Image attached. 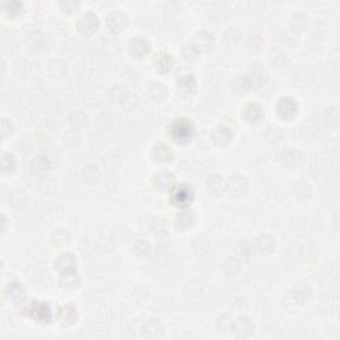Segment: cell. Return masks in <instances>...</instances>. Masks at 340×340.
<instances>
[{"label": "cell", "mask_w": 340, "mask_h": 340, "mask_svg": "<svg viewBox=\"0 0 340 340\" xmlns=\"http://www.w3.org/2000/svg\"><path fill=\"white\" fill-rule=\"evenodd\" d=\"M172 201L174 205L180 206V207L188 206L193 201V189H190L186 185L177 188L172 194Z\"/></svg>", "instance_id": "obj_11"}, {"label": "cell", "mask_w": 340, "mask_h": 340, "mask_svg": "<svg viewBox=\"0 0 340 340\" xmlns=\"http://www.w3.org/2000/svg\"><path fill=\"white\" fill-rule=\"evenodd\" d=\"M237 250H238V254L247 255V257H249V255H251L253 253H254L255 245H251V243H249L247 241L241 242V243L238 245Z\"/></svg>", "instance_id": "obj_41"}, {"label": "cell", "mask_w": 340, "mask_h": 340, "mask_svg": "<svg viewBox=\"0 0 340 340\" xmlns=\"http://www.w3.org/2000/svg\"><path fill=\"white\" fill-rule=\"evenodd\" d=\"M180 52L185 62L188 63H196L200 58V51L194 44H184L181 47Z\"/></svg>", "instance_id": "obj_26"}, {"label": "cell", "mask_w": 340, "mask_h": 340, "mask_svg": "<svg viewBox=\"0 0 340 340\" xmlns=\"http://www.w3.org/2000/svg\"><path fill=\"white\" fill-rule=\"evenodd\" d=\"M149 93H150V97L157 103H162L168 97V89H166V86L162 82H153V84H150Z\"/></svg>", "instance_id": "obj_25"}, {"label": "cell", "mask_w": 340, "mask_h": 340, "mask_svg": "<svg viewBox=\"0 0 340 340\" xmlns=\"http://www.w3.org/2000/svg\"><path fill=\"white\" fill-rule=\"evenodd\" d=\"M16 169V158L11 153H4L1 156V172L4 174H9V173L15 172Z\"/></svg>", "instance_id": "obj_29"}, {"label": "cell", "mask_w": 340, "mask_h": 340, "mask_svg": "<svg viewBox=\"0 0 340 340\" xmlns=\"http://www.w3.org/2000/svg\"><path fill=\"white\" fill-rule=\"evenodd\" d=\"M50 69L51 76L54 78H63L66 76V66H64V63L63 62H59V60L51 62Z\"/></svg>", "instance_id": "obj_34"}, {"label": "cell", "mask_w": 340, "mask_h": 340, "mask_svg": "<svg viewBox=\"0 0 340 340\" xmlns=\"http://www.w3.org/2000/svg\"><path fill=\"white\" fill-rule=\"evenodd\" d=\"M36 319L41 320V322H48L51 319V311L50 308L47 306H39V308L36 310Z\"/></svg>", "instance_id": "obj_43"}, {"label": "cell", "mask_w": 340, "mask_h": 340, "mask_svg": "<svg viewBox=\"0 0 340 340\" xmlns=\"http://www.w3.org/2000/svg\"><path fill=\"white\" fill-rule=\"evenodd\" d=\"M326 123H327V125L330 128H332V129H336V128L339 127V123H340V119H339V109L336 107L331 108V109H328L327 113H326Z\"/></svg>", "instance_id": "obj_33"}, {"label": "cell", "mask_w": 340, "mask_h": 340, "mask_svg": "<svg viewBox=\"0 0 340 340\" xmlns=\"http://www.w3.org/2000/svg\"><path fill=\"white\" fill-rule=\"evenodd\" d=\"M193 44L197 47L198 51L209 52L214 47V36L209 31H198L193 37Z\"/></svg>", "instance_id": "obj_12"}, {"label": "cell", "mask_w": 340, "mask_h": 340, "mask_svg": "<svg viewBox=\"0 0 340 340\" xmlns=\"http://www.w3.org/2000/svg\"><path fill=\"white\" fill-rule=\"evenodd\" d=\"M105 21H107V27L113 33L123 32L124 29H127L128 25H129V17H128L127 13L120 11V9L108 13Z\"/></svg>", "instance_id": "obj_3"}, {"label": "cell", "mask_w": 340, "mask_h": 340, "mask_svg": "<svg viewBox=\"0 0 340 340\" xmlns=\"http://www.w3.org/2000/svg\"><path fill=\"white\" fill-rule=\"evenodd\" d=\"M104 168L109 173H117L121 168V158L116 154H109L104 158Z\"/></svg>", "instance_id": "obj_32"}, {"label": "cell", "mask_w": 340, "mask_h": 340, "mask_svg": "<svg viewBox=\"0 0 340 340\" xmlns=\"http://www.w3.org/2000/svg\"><path fill=\"white\" fill-rule=\"evenodd\" d=\"M254 323L247 316H239L231 323V330L238 339H249L254 334Z\"/></svg>", "instance_id": "obj_5"}, {"label": "cell", "mask_w": 340, "mask_h": 340, "mask_svg": "<svg viewBox=\"0 0 340 340\" xmlns=\"http://www.w3.org/2000/svg\"><path fill=\"white\" fill-rule=\"evenodd\" d=\"M242 115H243V119L249 123H258L263 117V108L258 103H247L242 111Z\"/></svg>", "instance_id": "obj_16"}, {"label": "cell", "mask_w": 340, "mask_h": 340, "mask_svg": "<svg viewBox=\"0 0 340 340\" xmlns=\"http://www.w3.org/2000/svg\"><path fill=\"white\" fill-rule=\"evenodd\" d=\"M5 229H7V219H5L4 215H1V231L4 233Z\"/></svg>", "instance_id": "obj_46"}, {"label": "cell", "mask_w": 340, "mask_h": 340, "mask_svg": "<svg viewBox=\"0 0 340 340\" xmlns=\"http://www.w3.org/2000/svg\"><path fill=\"white\" fill-rule=\"evenodd\" d=\"M23 9V4L20 1H9L5 4V11L11 15V16H15V15H19Z\"/></svg>", "instance_id": "obj_42"}, {"label": "cell", "mask_w": 340, "mask_h": 340, "mask_svg": "<svg viewBox=\"0 0 340 340\" xmlns=\"http://www.w3.org/2000/svg\"><path fill=\"white\" fill-rule=\"evenodd\" d=\"M59 282H60V286H62L63 290L67 291H74L81 286V278L76 272V270L62 272V276H60Z\"/></svg>", "instance_id": "obj_13"}, {"label": "cell", "mask_w": 340, "mask_h": 340, "mask_svg": "<svg viewBox=\"0 0 340 340\" xmlns=\"http://www.w3.org/2000/svg\"><path fill=\"white\" fill-rule=\"evenodd\" d=\"M170 133L177 143H188L194 136V128L188 121H178L172 127Z\"/></svg>", "instance_id": "obj_4"}, {"label": "cell", "mask_w": 340, "mask_h": 340, "mask_svg": "<svg viewBox=\"0 0 340 340\" xmlns=\"http://www.w3.org/2000/svg\"><path fill=\"white\" fill-rule=\"evenodd\" d=\"M255 246L262 254H271L276 247V241L274 237H271L269 234H263L257 239Z\"/></svg>", "instance_id": "obj_22"}, {"label": "cell", "mask_w": 340, "mask_h": 340, "mask_svg": "<svg viewBox=\"0 0 340 340\" xmlns=\"http://www.w3.org/2000/svg\"><path fill=\"white\" fill-rule=\"evenodd\" d=\"M131 251L136 257H145L150 253V243L145 239H138L132 243Z\"/></svg>", "instance_id": "obj_28"}, {"label": "cell", "mask_w": 340, "mask_h": 340, "mask_svg": "<svg viewBox=\"0 0 340 340\" xmlns=\"http://www.w3.org/2000/svg\"><path fill=\"white\" fill-rule=\"evenodd\" d=\"M80 7V3L78 1H73V0H66V1H62L60 3V8H62L63 12L66 13H73L77 11V8Z\"/></svg>", "instance_id": "obj_38"}, {"label": "cell", "mask_w": 340, "mask_h": 340, "mask_svg": "<svg viewBox=\"0 0 340 340\" xmlns=\"http://www.w3.org/2000/svg\"><path fill=\"white\" fill-rule=\"evenodd\" d=\"M168 229V222L165 221L164 218H156V219H153L152 221V230L157 234V235H160V234L161 235H166Z\"/></svg>", "instance_id": "obj_35"}, {"label": "cell", "mask_w": 340, "mask_h": 340, "mask_svg": "<svg viewBox=\"0 0 340 340\" xmlns=\"http://www.w3.org/2000/svg\"><path fill=\"white\" fill-rule=\"evenodd\" d=\"M233 138V133L227 127H218L215 131L211 133V141H213L217 146H227Z\"/></svg>", "instance_id": "obj_21"}, {"label": "cell", "mask_w": 340, "mask_h": 340, "mask_svg": "<svg viewBox=\"0 0 340 340\" xmlns=\"http://www.w3.org/2000/svg\"><path fill=\"white\" fill-rule=\"evenodd\" d=\"M210 11H211L213 16H217V13H219V17H223L226 16L225 11L229 12L230 8L226 4H223V3H213V4L210 5Z\"/></svg>", "instance_id": "obj_40"}, {"label": "cell", "mask_w": 340, "mask_h": 340, "mask_svg": "<svg viewBox=\"0 0 340 340\" xmlns=\"http://www.w3.org/2000/svg\"><path fill=\"white\" fill-rule=\"evenodd\" d=\"M70 241V235L67 230L58 229L52 233V242L55 246H66Z\"/></svg>", "instance_id": "obj_31"}, {"label": "cell", "mask_w": 340, "mask_h": 340, "mask_svg": "<svg viewBox=\"0 0 340 340\" xmlns=\"http://www.w3.org/2000/svg\"><path fill=\"white\" fill-rule=\"evenodd\" d=\"M142 334L146 339H158L164 336V326L157 319H150L142 326Z\"/></svg>", "instance_id": "obj_15"}, {"label": "cell", "mask_w": 340, "mask_h": 340, "mask_svg": "<svg viewBox=\"0 0 340 340\" xmlns=\"http://www.w3.org/2000/svg\"><path fill=\"white\" fill-rule=\"evenodd\" d=\"M157 70L161 73H169L174 67V59L168 54H162L156 62Z\"/></svg>", "instance_id": "obj_27"}, {"label": "cell", "mask_w": 340, "mask_h": 340, "mask_svg": "<svg viewBox=\"0 0 340 340\" xmlns=\"http://www.w3.org/2000/svg\"><path fill=\"white\" fill-rule=\"evenodd\" d=\"M0 131H1V137H3V139H5L13 133V131H15V125H13V123L11 120L3 119L1 120V125H0Z\"/></svg>", "instance_id": "obj_36"}, {"label": "cell", "mask_w": 340, "mask_h": 340, "mask_svg": "<svg viewBox=\"0 0 340 340\" xmlns=\"http://www.w3.org/2000/svg\"><path fill=\"white\" fill-rule=\"evenodd\" d=\"M275 112L278 113V116L282 120H292L299 112V105L295 100H292L291 97H282L276 103Z\"/></svg>", "instance_id": "obj_2"}, {"label": "cell", "mask_w": 340, "mask_h": 340, "mask_svg": "<svg viewBox=\"0 0 340 340\" xmlns=\"http://www.w3.org/2000/svg\"><path fill=\"white\" fill-rule=\"evenodd\" d=\"M239 37H241V32H239V29L234 28V27L229 28L225 32V39L227 43H237V41L239 40Z\"/></svg>", "instance_id": "obj_44"}, {"label": "cell", "mask_w": 340, "mask_h": 340, "mask_svg": "<svg viewBox=\"0 0 340 340\" xmlns=\"http://www.w3.org/2000/svg\"><path fill=\"white\" fill-rule=\"evenodd\" d=\"M109 99L115 104H119V105L124 107L125 109H135L138 104L137 96L123 85L112 88L111 92H109Z\"/></svg>", "instance_id": "obj_1"}, {"label": "cell", "mask_w": 340, "mask_h": 340, "mask_svg": "<svg viewBox=\"0 0 340 340\" xmlns=\"http://www.w3.org/2000/svg\"><path fill=\"white\" fill-rule=\"evenodd\" d=\"M128 50H129L132 56L142 59L150 52V44H149V41L146 40V39H143V37H135V39H132V40L129 41Z\"/></svg>", "instance_id": "obj_8"}, {"label": "cell", "mask_w": 340, "mask_h": 340, "mask_svg": "<svg viewBox=\"0 0 340 340\" xmlns=\"http://www.w3.org/2000/svg\"><path fill=\"white\" fill-rule=\"evenodd\" d=\"M173 184H174V176L169 172L158 173V174H156V177H154V180H153V186H154V189H156L157 192L161 193L169 192V190L173 188Z\"/></svg>", "instance_id": "obj_17"}, {"label": "cell", "mask_w": 340, "mask_h": 340, "mask_svg": "<svg viewBox=\"0 0 340 340\" xmlns=\"http://www.w3.org/2000/svg\"><path fill=\"white\" fill-rule=\"evenodd\" d=\"M21 294H23V287L17 283H13L12 286L9 284L5 290V295L8 296L9 299H17V298H20Z\"/></svg>", "instance_id": "obj_37"}, {"label": "cell", "mask_w": 340, "mask_h": 340, "mask_svg": "<svg viewBox=\"0 0 340 340\" xmlns=\"http://www.w3.org/2000/svg\"><path fill=\"white\" fill-rule=\"evenodd\" d=\"M55 267L62 272H67V271H74L76 266H77V259L73 254L70 253H62L59 254L55 259Z\"/></svg>", "instance_id": "obj_10"}, {"label": "cell", "mask_w": 340, "mask_h": 340, "mask_svg": "<svg viewBox=\"0 0 340 340\" xmlns=\"http://www.w3.org/2000/svg\"><path fill=\"white\" fill-rule=\"evenodd\" d=\"M24 40H25V43H27V45H28L29 48H31V50H33V51L41 50V48H43V47L45 45L44 35H43V32H41V31H39V29L28 31V32L25 33Z\"/></svg>", "instance_id": "obj_20"}, {"label": "cell", "mask_w": 340, "mask_h": 340, "mask_svg": "<svg viewBox=\"0 0 340 340\" xmlns=\"http://www.w3.org/2000/svg\"><path fill=\"white\" fill-rule=\"evenodd\" d=\"M294 192H295L296 198H299V200H307V198L311 197L312 188L311 185L308 184V182H306V181H300V182H298V184L295 185Z\"/></svg>", "instance_id": "obj_30"}, {"label": "cell", "mask_w": 340, "mask_h": 340, "mask_svg": "<svg viewBox=\"0 0 340 340\" xmlns=\"http://www.w3.org/2000/svg\"><path fill=\"white\" fill-rule=\"evenodd\" d=\"M150 157L152 160L157 164H166V162H170L173 158L172 150L169 148L168 145L165 143H157L152 148V152H150Z\"/></svg>", "instance_id": "obj_14"}, {"label": "cell", "mask_w": 340, "mask_h": 340, "mask_svg": "<svg viewBox=\"0 0 340 340\" xmlns=\"http://www.w3.org/2000/svg\"><path fill=\"white\" fill-rule=\"evenodd\" d=\"M100 21L99 17L96 16L93 12H86L85 15H82L80 19L77 20V31L81 35H85V36H89V35H93L97 29H99Z\"/></svg>", "instance_id": "obj_6"}, {"label": "cell", "mask_w": 340, "mask_h": 340, "mask_svg": "<svg viewBox=\"0 0 340 340\" xmlns=\"http://www.w3.org/2000/svg\"><path fill=\"white\" fill-rule=\"evenodd\" d=\"M206 189L211 196H222L227 190V182L221 176H211L206 181Z\"/></svg>", "instance_id": "obj_18"}, {"label": "cell", "mask_w": 340, "mask_h": 340, "mask_svg": "<svg viewBox=\"0 0 340 340\" xmlns=\"http://www.w3.org/2000/svg\"><path fill=\"white\" fill-rule=\"evenodd\" d=\"M84 178H85V181H88V182H97L100 178L99 169L94 168V166H88L85 173H84Z\"/></svg>", "instance_id": "obj_39"}, {"label": "cell", "mask_w": 340, "mask_h": 340, "mask_svg": "<svg viewBox=\"0 0 340 340\" xmlns=\"http://www.w3.org/2000/svg\"><path fill=\"white\" fill-rule=\"evenodd\" d=\"M197 222V214L194 211H190V210H186V211H182L177 215L176 223L178 227L181 229H188V227H192L194 226V223Z\"/></svg>", "instance_id": "obj_24"}, {"label": "cell", "mask_w": 340, "mask_h": 340, "mask_svg": "<svg viewBox=\"0 0 340 340\" xmlns=\"http://www.w3.org/2000/svg\"><path fill=\"white\" fill-rule=\"evenodd\" d=\"M227 189L235 197H245L249 192V181L242 176H233L227 182Z\"/></svg>", "instance_id": "obj_9"}, {"label": "cell", "mask_w": 340, "mask_h": 340, "mask_svg": "<svg viewBox=\"0 0 340 340\" xmlns=\"http://www.w3.org/2000/svg\"><path fill=\"white\" fill-rule=\"evenodd\" d=\"M77 318L78 314L73 306H66V307H63L62 310H60L59 319H60L63 326H66V327H69V326L76 323V322H77Z\"/></svg>", "instance_id": "obj_23"}, {"label": "cell", "mask_w": 340, "mask_h": 340, "mask_svg": "<svg viewBox=\"0 0 340 340\" xmlns=\"http://www.w3.org/2000/svg\"><path fill=\"white\" fill-rule=\"evenodd\" d=\"M177 82H178V88H180L184 93H193L196 89V80L193 76L192 70L182 68L178 70L177 73Z\"/></svg>", "instance_id": "obj_7"}, {"label": "cell", "mask_w": 340, "mask_h": 340, "mask_svg": "<svg viewBox=\"0 0 340 340\" xmlns=\"http://www.w3.org/2000/svg\"><path fill=\"white\" fill-rule=\"evenodd\" d=\"M302 17H304L303 13H302ZM294 20H295V21L298 20V21H299V24H302V20H300V13H298V15H295V17H294ZM307 21H308L307 17H304V24H303V27H298V28H296L295 31H298V32H300V31H303V29L306 28V27H307V25H308Z\"/></svg>", "instance_id": "obj_45"}, {"label": "cell", "mask_w": 340, "mask_h": 340, "mask_svg": "<svg viewBox=\"0 0 340 340\" xmlns=\"http://www.w3.org/2000/svg\"><path fill=\"white\" fill-rule=\"evenodd\" d=\"M51 170V161L47 156L35 157L31 162V172L37 177H44Z\"/></svg>", "instance_id": "obj_19"}]
</instances>
